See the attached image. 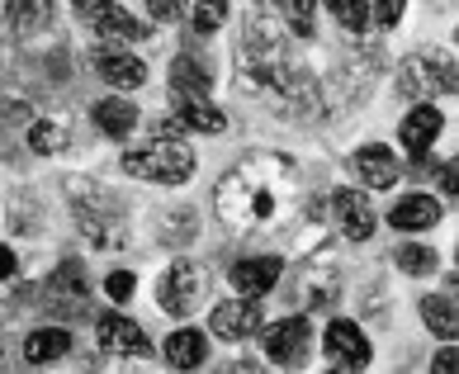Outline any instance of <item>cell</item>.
<instances>
[{
	"instance_id": "cell-3",
	"label": "cell",
	"mask_w": 459,
	"mask_h": 374,
	"mask_svg": "<svg viewBox=\"0 0 459 374\" xmlns=\"http://www.w3.org/2000/svg\"><path fill=\"white\" fill-rule=\"evenodd\" d=\"M66 195H72V209H76L81 232H86L95 247L124 242V223L114 218V204L95 190V180H66Z\"/></svg>"
},
{
	"instance_id": "cell-31",
	"label": "cell",
	"mask_w": 459,
	"mask_h": 374,
	"mask_svg": "<svg viewBox=\"0 0 459 374\" xmlns=\"http://www.w3.org/2000/svg\"><path fill=\"white\" fill-rule=\"evenodd\" d=\"M133 289H138V280H133V275H128V270H114V275L105 280V294H109L114 303H124V299L133 294Z\"/></svg>"
},
{
	"instance_id": "cell-7",
	"label": "cell",
	"mask_w": 459,
	"mask_h": 374,
	"mask_svg": "<svg viewBox=\"0 0 459 374\" xmlns=\"http://www.w3.org/2000/svg\"><path fill=\"white\" fill-rule=\"evenodd\" d=\"M265 355L275 365L284 370H303L308 365V355H313V327H308V317H280V322H270L265 327Z\"/></svg>"
},
{
	"instance_id": "cell-33",
	"label": "cell",
	"mask_w": 459,
	"mask_h": 374,
	"mask_svg": "<svg viewBox=\"0 0 459 374\" xmlns=\"http://www.w3.org/2000/svg\"><path fill=\"white\" fill-rule=\"evenodd\" d=\"M431 374H459V351H455V346L440 351L436 361H431Z\"/></svg>"
},
{
	"instance_id": "cell-16",
	"label": "cell",
	"mask_w": 459,
	"mask_h": 374,
	"mask_svg": "<svg viewBox=\"0 0 459 374\" xmlns=\"http://www.w3.org/2000/svg\"><path fill=\"white\" fill-rule=\"evenodd\" d=\"M86 275H81L76 265H62L53 284H48V309H57V313H81L86 309Z\"/></svg>"
},
{
	"instance_id": "cell-13",
	"label": "cell",
	"mask_w": 459,
	"mask_h": 374,
	"mask_svg": "<svg viewBox=\"0 0 459 374\" xmlns=\"http://www.w3.org/2000/svg\"><path fill=\"white\" fill-rule=\"evenodd\" d=\"M332 209H336V223H342V232L351 237V242H365V237H374V204L365 190H342L332 199Z\"/></svg>"
},
{
	"instance_id": "cell-32",
	"label": "cell",
	"mask_w": 459,
	"mask_h": 374,
	"mask_svg": "<svg viewBox=\"0 0 459 374\" xmlns=\"http://www.w3.org/2000/svg\"><path fill=\"white\" fill-rule=\"evenodd\" d=\"M48 5H10V20L14 24H48Z\"/></svg>"
},
{
	"instance_id": "cell-22",
	"label": "cell",
	"mask_w": 459,
	"mask_h": 374,
	"mask_svg": "<svg viewBox=\"0 0 459 374\" xmlns=\"http://www.w3.org/2000/svg\"><path fill=\"white\" fill-rule=\"evenodd\" d=\"M95 124H100V133H109V138H128L133 124H138V109H133L128 100L109 95V100H100V105H95Z\"/></svg>"
},
{
	"instance_id": "cell-30",
	"label": "cell",
	"mask_w": 459,
	"mask_h": 374,
	"mask_svg": "<svg viewBox=\"0 0 459 374\" xmlns=\"http://www.w3.org/2000/svg\"><path fill=\"white\" fill-rule=\"evenodd\" d=\"M166 223H171V228H161V237H166V242H180V237H195V213H171V218H166Z\"/></svg>"
},
{
	"instance_id": "cell-5",
	"label": "cell",
	"mask_w": 459,
	"mask_h": 374,
	"mask_svg": "<svg viewBox=\"0 0 459 374\" xmlns=\"http://www.w3.org/2000/svg\"><path fill=\"white\" fill-rule=\"evenodd\" d=\"M398 91L407 100H436L455 91V62L446 53H412L398 66Z\"/></svg>"
},
{
	"instance_id": "cell-8",
	"label": "cell",
	"mask_w": 459,
	"mask_h": 374,
	"mask_svg": "<svg viewBox=\"0 0 459 374\" xmlns=\"http://www.w3.org/2000/svg\"><path fill=\"white\" fill-rule=\"evenodd\" d=\"M322 351L332 355L336 370H351V374L369 365V336L355 327V322H346V317L327 327V336H322Z\"/></svg>"
},
{
	"instance_id": "cell-38",
	"label": "cell",
	"mask_w": 459,
	"mask_h": 374,
	"mask_svg": "<svg viewBox=\"0 0 459 374\" xmlns=\"http://www.w3.org/2000/svg\"><path fill=\"white\" fill-rule=\"evenodd\" d=\"M332 374H351V370H332Z\"/></svg>"
},
{
	"instance_id": "cell-35",
	"label": "cell",
	"mask_w": 459,
	"mask_h": 374,
	"mask_svg": "<svg viewBox=\"0 0 459 374\" xmlns=\"http://www.w3.org/2000/svg\"><path fill=\"white\" fill-rule=\"evenodd\" d=\"M14 270H20V265H14V251H10V247H0V280H10Z\"/></svg>"
},
{
	"instance_id": "cell-28",
	"label": "cell",
	"mask_w": 459,
	"mask_h": 374,
	"mask_svg": "<svg viewBox=\"0 0 459 374\" xmlns=\"http://www.w3.org/2000/svg\"><path fill=\"white\" fill-rule=\"evenodd\" d=\"M275 14L289 20V33H303V39L313 33V5H308V0H303V5H280Z\"/></svg>"
},
{
	"instance_id": "cell-11",
	"label": "cell",
	"mask_w": 459,
	"mask_h": 374,
	"mask_svg": "<svg viewBox=\"0 0 459 374\" xmlns=\"http://www.w3.org/2000/svg\"><path fill=\"white\" fill-rule=\"evenodd\" d=\"M280 270H284L280 257H247V261L232 265V289L242 299H265L270 289L280 284Z\"/></svg>"
},
{
	"instance_id": "cell-14",
	"label": "cell",
	"mask_w": 459,
	"mask_h": 374,
	"mask_svg": "<svg viewBox=\"0 0 459 374\" xmlns=\"http://www.w3.org/2000/svg\"><path fill=\"white\" fill-rule=\"evenodd\" d=\"M355 176H360V185H369V190H388V185H398L403 166L384 143H369V147L355 152Z\"/></svg>"
},
{
	"instance_id": "cell-6",
	"label": "cell",
	"mask_w": 459,
	"mask_h": 374,
	"mask_svg": "<svg viewBox=\"0 0 459 374\" xmlns=\"http://www.w3.org/2000/svg\"><path fill=\"white\" fill-rule=\"evenodd\" d=\"M204 294H209V275H204L199 261H176L161 275V284H157V299H161V309L171 313V317L195 313Z\"/></svg>"
},
{
	"instance_id": "cell-39",
	"label": "cell",
	"mask_w": 459,
	"mask_h": 374,
	"mask_svg": "<svg viewBox=\"0 0 459 374\" xmlns=\"http://www.w3.org/2000/svg\"><path fill=\"white\" fill-rule=\"evenodd\" d=\"M180 374H190V370H180Z\"/></svg>"
},
{
	"instance_id": "cell-18",
	"label": "cell",
	"mask_w": 459,
	"mask_h": 374,
	"mask_svg": "<svg viewBox=\"0 0 459 374\" xmlns=\"http://www.w3.org/2000/svg\"><path fill=\"white\" fill-rule=\"evenodd\" d=\"M95 72L109 81L114 91H133V86H143L147 81V66H143V57H133V53H100L95 57Z\"/></svg>"
},
{
	"instance_id": "cell-12",
	"label": "cell",
	"mask_w": 459,
	"mask_h": 374,
	"mask_svg": "<svg viewBox=\"0 0 459 374\" xmlns=\"http://www.w3.org/2000/svg\"><path fill=\"white\" fill-rule=\"evenodd\" d=\"M95 332H100V346L114 355H152V342L143 336V327L124 313H105L95 322Z\"/></svg>"
},
{
	"instance_id": "cell-9",
	"label": "cell",
	"mask_w": 459,
	"mask_h": 374,
	"mask_svg": "<svg viewBox=\"0 0 459 374\" xmlns=\"http://www.w3.org/2000/svg\"><path fill=\"white\" fill-rule=\"evenodd\" d=\"M81 20H86L100 39H114V43H138L152 39V29L143 20H133L124 5H81Z\"/></svg>"
},
{
	"instance_id": "cell-1",
	"label": "cell",
	"mask_w": 459,
	"mask_h": 374,
	"mask_svg": "<svg viewBox=\"0 0 459 374\" xmlns=\"http://www.w3.org/2000/svg\"><path fill=\"white\" fill-rule=\"evenodd\" d=\"M299 199H303L299 166L289 157H275V152L242 157L223 180H218V195H213L223 228L237 232V237L280 232L289 218L299 213Z\"/></svg>"
},
{
	"instance_id": "cell-29",
	"label": "cell",
	"mask_w": 459,
	"mask_h": 374,
	"mask_svg": "<svg viewBox=\"0 0 459 374\" xmlns=\"http://www.w3.org/2000/svg\"><path fill=\"white\" fill-rule=\"evenodd\" d=\"M190 20H195L199 33H213V29L228 24V10L223 5H190Z\"/></svg>"
},
{
	"instance_id": "cell-4",
	"label": "cell",
	"mask_w": 459,
	"mask_h": 374,
	"mask_svg": "<svg viewBox=\"0 0 459 374\" xmlns=\"http://www.w3.org/2000/svg\"><path fill=\"white\" fill-rule=\"evenodd\" d=\"M336 294H342V261H336L332 247H317L299 270V284H294V299L303 303L308 313L317 309H332Z\"/></svg>"
},
{
	"instance_id": "cell-10",
	"label": "cell",
	"mask_w": 459,
	"mask_h": 374,
	"mask_svg": "<svg viewBox=\"0 0 459 374\" xmlns=\"http://www.w3.org/2000/svg\"><path fill=\"white\" fill-rule=\"evenodd\" d=\"M261 332V303L256 299H228L213 309V336L223 342H247Z\"/></svg>"
},
{
	"instance_id": "cell-36",
	"label": "cell",
	"mask_w": 459,
	"mask_h": 374,
	"mask_svg": "<svg viewBox=\"0 0 459 374\" xmlns=\"http://www.w3.org/2000/svg\"><path fill=\"white\" fill-rule=\"evenodd\" d=\"M147 14L152 20H176V14H185L180 5H147Z\"/></svg>"
},
{
	"instance_id": "cell-23",
	"label": "cell",
	"mask_w": 459,
	"mask_h": 374,
	"mask_svg": "<svg viewBox=\"0 0 459 374\" xmlns=\"http://www.w3.org/2000/svg\"><path fill=\"white\" fill-rule=\"evenodd\" d=\"M421 317H427L431 336H440V342H450V336L459 332V313H455L450 294H427V299H421Z\"/></svg>"
},
{
	"instance_id": "cell-34",
	"label": "cell",
	"mask_w": 459,
	"mask_h": 374,
	"mask_svg": "<svg viewBox=\"0 0 459 374\" xmlns=\"http://www.w3.org/2000/svg\"><path fill=\"white\" fill-rule=\"evenodd\" d=\"M369 20L374 24H398L403 20V5H369Z\"/></svg>"
},
{
	"instance_id": "cell-20",
	"label": "cell",
	"mask_w": 459,
	"mask_h": 374,
	"mask_svg": "<svg viewBox=\"0 0 459 374\" xmlns=\"http://www.w3.org/2000/svg\"><path fill=\"white\" fill-rule=\"evenodd\" d=\"M176 118H180V128H195V133H223L228 128V114L213 100H180Z\"/></svg>"
},
{
	"instance_id": "cell-17",
	"label": "cell",
	"mask_w": 459,
	"mask_h": 374,
	"mask_svg": "<svg viewBox=\"0 0 459 374\" xmlns=\"http://www.w3.org/2000/svg\"><path fill=\"white\" fill-rule=\"evenodd\" d=\"M388 223L403 228V232H427L440 223V204L431 195H407L394 204V213H388Z\"/></svg>"
},
{
	"instance_id": "cell-15",
	"label": "cell",
	"mask_w": 459,
	"mask_h": 374,
	"mask_svg": "<svg viewBox=\"0 0 459 374\" xmlns=\"http://www.w3.org/2000/svg\"><path fill=\"white\" fill-rule=\"evenodd\" d=\"M440 128H446V118H440V109H431V105H417L412 114L403 118V128H398V138H403V147L412 152V161H421L431 152V143L440 138Z\"/></svg>"
},
{
	"instance_id": "cell-2",
	"label": "cell",
	"mask_w": 459,
	"mask_h": 374,
	"mask_svg": "<svg viewBox=\"0 0 459 374\" xmlns=\"http://www.w3.org/2000/svg\"><path fill=\"white\" fill-rule=\"evenodd\" d=\"M124 171L133 180H152V185H180L195 176V152L180 143H147L124 152Z\"/></svg>"
},
{
	"instance_id": "cell-26",
	"label": "cell",
	"mask_w": 459,
	"mask_h": 374,
	"mask_svg": "<svg viewBox=\"0 0 459 374\" xmlns=\"http://www.w3.org/2000/svg\"><path fill=\"white\" fill-rule=\"evenodd\" d=\"M394 261H398V270H407V275H431V270L440 265V257L431 247H398Z\"/></svg>"
},
{
	"instance_id": "cell-27",
	"label": "cell",
	"mask_w": 459,
	"mask_h": 374,
	"mask_svg": "<svg viewBox=\"0 0 459 374\" xmlns=\"http://www.w3.org/2000/svg\"><path fill=\"white\" fill-rule=\"evenodd\" d=\"M332 14H336V24H342L346 33H365V29L374 24V20H369V5H351V0H336Z\"/></svg>"
},
{
	"instance_id": "cell-25",
	"label": "cell",
	"mask_w": 459,
	"mask_h": 374,
	"mask_svg": "<svg viewBox=\"0 0 459 374\" xmlns=\"http://www.w3.org/2000/svg\"><path fill=\"white\" fill-rule=\"evenodd\" d=\"M29 147L43 152V157H57V152H66V128L62 124H48V118H39V124L29 128Z\"/></svg>"
},
{
	"instance_id": "cell-19",
	"label": "cell",
	"mask_w": 459,
	"mask_h": 374,
	"mask_svg": "<svg viewBox=\"0 0 459 374\" xmlns=\"http://www.w3.org/2000/svg\"><path fill=\"white\" fill-rule=\"evenodd\" d=\"M171 100L180 105V100H209V72H204L199 62L190 57H176L171 66Z\"/></svg>"
},
{
	"instance_id": "cell-24",
	"label": "cell",
	"mask_w": 459,
	"mask_h": 374,
	"mask_svg": "<svg viewBox=\"0 0 459 374\" xmlns=\"http://www.w3.org/2000/svg\"><path fill=\"white\" fill-rule=\"evenodd\" d=\"M66 351H72V336H66L62 327H43V332H33V336H29V346H24V355H29L33 365L62 361Z\"/></svg>"
},
{
	"instance_id": "cell-37",
	"label": "cell",
	"mask_w": 459,
	"mask_h": 374,
	"mask_svg": "<svg viewBox=\"0 0 459 374\" xmlns=\"http://www.w3.org/2000/svg\"><path fill=\"white\" fill-rule=\"evenodd\" d=\"M228 374H261V370H256V365H251V361H237V365H232Z\"/></svg>"
},
{
	"instance_id": "cell-21",
	"label": "cell",
	"mask_w": 459,
	"mask_h": 374,
	"mask_svg": "<svg viewBox=\"0 0 459 374\" xmlns=\"http://www.w3.org/2000/svg\"><path fill=\"white\" fill-rule=\"evenodd\" d=\"M204 355H209V342H204V332H195V327H180V332H171V342H166V361L176 370L204 365Z\"/></svg>"
}]
</instances>
